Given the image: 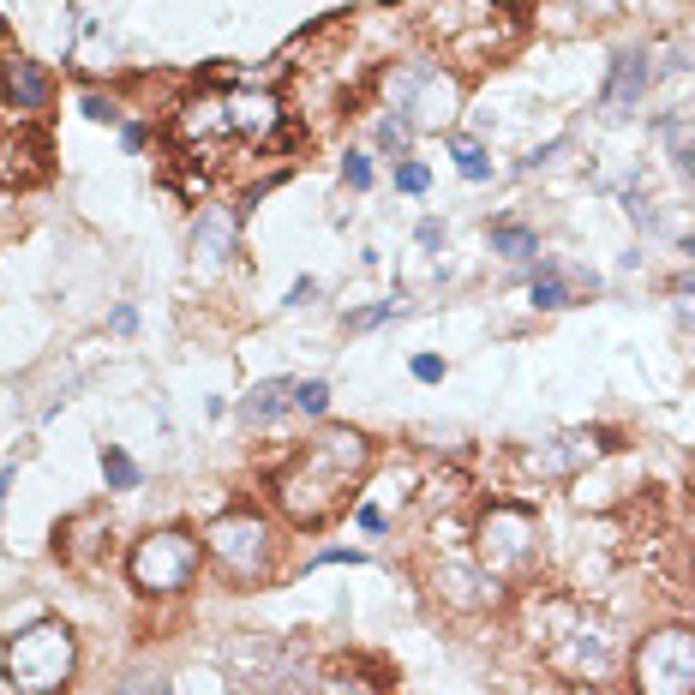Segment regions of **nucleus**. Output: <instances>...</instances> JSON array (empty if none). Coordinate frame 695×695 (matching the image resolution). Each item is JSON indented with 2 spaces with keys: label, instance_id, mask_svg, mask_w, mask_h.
<instances>
[{
  "label": "nucleus",
  "instance_id": "obj_1",
  "mask_svg": "<svg viewBox=\"0 0 695 695\" xmlns=\"http://www.w3.org/2000/svg\"><path fill=\"white\" fill-rule=\"evenodd\" d=\"M366 468H372V444L348 426H330V432L306 438L294 450V462L276 474V504L294 528H324L330 516L348 510Z\"/></svg>",
  "mask_w": 695,
  "mask_h": 695
},
{
  "label": "nucleus",
  "instance_id": "obj_2",
  "mask_svg": "<svg viewBox=\"0 0 695 695\" xmlns=\"http://www.w3.org/2000/svg\"><path fill=\"white\" fill-rule=\"evenodd\" d=\"M276 126H282V102L264 96V90H216V96H198L174 114V132L198 162L228 150V144L258 150L264 138H276Z\"/></svg>",
  "mask_w": 695,
  "mask_h": 695
},
{
  "label": "nucleus",
  "instance_id": "obj_3",
  "mask_svg": "<svg viewBox=\"0 0 695 695\" xmlns=\"http://www.w3.org/2000/svg\"><path fill=\"white\" fill-rule=\"evenodd\" d=\"M72 666H78V648L60 618H42L6 642V684L18 695H66Z\"/></svg>",
  "mask_w": 695,
  "mask_h": 695
},
{
  "label": "nucleus",
  "instance_id": "obj_4",
  "mask_svg": "<svg viewBox=\"0 0 695 695\" xmlns=\"http://www.w3.org/2000/svg\"><path fill=\"white\" fill-rule=\"evenodd\" d=\"M474 546H480V570L492 582H528L534 564H540V516L516 498H498L480 528H474Z\"/></svg>",
  "mask_w": 695,
  "mask_h": 695
},
{
  "label": "nucleus",
  "instance_id": "obj_5",
  "mask_svg": "<svg viewBox=\"0 0 695 695\" xmlns=\"http://www.w3.org/2000/svg\"><path fill=\"white\" fill-rule=\"evenodd\" d=\"M198 564H204V540H198V534H186V528H156V534H144V540L132 546L126 576H132L138 594H180V588H192Z\"/></svg>",
  "mask_w": 695,
  "mask_h": 695
},
{
  "label": "nucleus",
  "instance_id": "obj_6",
  "mask_svg": "<svg viewBox=\"0 0 695 695\" xmlns=\"http://www.w3.org/2000/svg\"><path fill=\"white\" fill-rule=\"evenodd\" d=\"M204 552L234 576V582H264L276 564V534L258 510H228L204 528Z\"/></svg>",
  "mask_w": 695,
  "mask_h": 695
},
{
  "label": "nucleus",
  "instance_id": "obj_7",
  "mask_svg": "<svg viewBox=\"0 0 695 695\" xmlns=\"http://www.w3.org/2000/svg\"><path fill=\"white\" fill-rule=\"evenodd\" d=\"M630 678H636V695H695V630L666 624L642 636V648L630 654Z\"/></svg>",
  "mask_w": 695,
  "mask_h": 695
},
{
  "label": "nucleus",
  "instance_id": "obj_8",
  "mask_svg": "<svg viewBox=\"0 0 695 695\" xmlns=\"http://www.w3.org/2000/svg\"><path fill=\"white\" fill-rule=\"evenodd\" d=\"M558 618H564V624L546 636V654H552V666H558L564 678H600V672L612 666V636H606L594 618H582L576 606H564Z\"/></svg>",
  "mask_w": 695,
  "mask_h": 695
},
{
  "label": "nucleus",
  "instance_id": "obj_9",
  "mask_svg": "<svg viewBox=\"0 0 695 695\" xmlns=\"http://www.w3.org/2000/svg\"><path fill=\"white\" fill-rule=\"evenodd\" d=\"M0 96H6V108H12L18 120H36V114L54 102V78H48V66L30 60V54H6V60H0Z\"/></svg>",
  "mask_w": 695,
  "mask_h": 695
},
{
  "label": "nucleus",
  "instance_id": "obj_10",
  "mask_svg": "<svg viewBox=\"0 0 695 695\" xmlns=\"http://www.w3.org/2000/svg\"><path fill=\"white\" fill-rule=\"evenodd\" d=\"M648 78H654L648 54H642V48H624V54L612 60V78H606V114H630V108L642 102Z\"/></svg>",
  "mask_w": 695,
  "mask_h": 695
},
{
  "label": "nucleus",
  "instance_id": "obj_11",
  "mask_svg": "<svg viewBox=\"0 0 695 695\" xmlns=\"http://www.w3.org/2000/svg\"><path fill=\"white\" fill-rule=\"evenodd\" d=\"M582 456H588V438H552V444L528 450V468H534L540 480H558V474H576Z\"/></svg>",
  "mask_w": 695,
  "mask_h": 695
},
{
  "label": "nucleus",
  "instance_id": "obj_12",
  "mask_svg": "<svg viewBox=\"0 0 695 695\" xmlns=\"http://www.w3.org/2000/svg\"><path fill=\"white\" fill-rule=\"evenodd\" d=\"M192 246H198V264H222V258L234 252V222L204 204V216H198V228H192Z\"/></svg>",
  "mask_w": 695,
  "mask_h": 695
},
{
  "label": "nucleus",
  "instance_id": "obj_13",
  "mask_svg": "<svg viewBox=\"0 0 695 695\" xmlns=\"http://www.w3.org/2000/svg\"><path fill=\"white\" fill-rule=\"evenodd\" d=\"M42 168H48V162H42V138H18V132L0 138V180L18 186V180H36Z\"/></svg>",
  "mask_w": 695,
  "mask_h": 695
},
{
  "label": "nucleus",
  "instance_id": "obj_14",
  "mask_svg": "<svg viewBox=\"0 0 695 695\" xmlns=\"http://www.w3.org/2000/svg\"><path fill=\"white\" fill-rule=\"evenodd\" d=\"M282 408H294V378H264V384H252V396L240 402L246 420H276Z\"/></svg>",
  "mask_w": 695,
  "mask_h": 695
},
{
  "label": "nucleus",
  "instance_id": "obj_15",
  "mask_svg": "<svg viewBox=\"0 0 695 695\" xmlns=\"http://www.w3.org/2000/svg\"><path fill=\"white\" fill-rule=\"evenodd\" d=\"M492 252L528 264V258H540V234H534L528 222H492Z\"/></svg>",
  "mask_w": 695,
  "mask_h": 695
},
{
  "label": "nucleus",
  "instance_id": "obj_16",
  "mask_svg": "<svg viewBox=\"0 0 695 695\" xmlns=\"http://www.w3.org/2000/svg\"><path fill=\"white\" fill-rule=\"evenodd\" d=\"M528 300H534L540 312H564L576 294H570V276H564L558 264H540V270H534V288H528Z\"/></svg>",
  "mask_w": 695,
  "mask_h": 695
},
{
  "label": "nucleus",
  "instance_id": "obj_17",
  "mask_svg": "<svg viewBox=\"0 0 695 695\" xmlns=\"http://www.w3.org/2000/svg\"><path fill=\"white\" fill-rule=\"evenodd\" d=\"M102 474H108V492H132L138 486V462L120 444H102Z\"/></svg>",
  "mask_w": 695,
  "mask_h": 695
},
{
  "label": "nucleus",
  "instance_id": "obj_18",
  "mask_svg": "<svg viewBox=\"0 0 695 695\" xmlns=\"http://www.w3.org/2000/svg\"><path fill=\"white\" fill-rule=\"evenodd\" d=\"M318 695H390V690H384L378 678H360L354 666H336V672L318 684Z\"/></svg>",
  "mask_w": 695,
  "mask_h": 695
},
{
  "label": "nucleus",
  "instance_id": "obj_19",
  "mask_svg": "<svg viewBox=\"0 0 695 695\" xmlns=\"http://www.w3.org/2000/svg\"><path fill=\"white\" fill-rule=\"evenodd\" d=\"M450 150H456V168H462L468 180H486V174H492V162H486V150H480V144H468V138H456Z\"/></svg>",
  "mask_w": 695,
  "mask_h": 695
},
{
  "label": "nucleus",
  "instance_id": "obj_20",
  "mask_svg": "<svg viewBox=\"0 0 695 695\" xmlns=\"http://www.w3.org/2000/svg\"><path fill=\"white\" fill-rule=\"evenodd\" d=\"M408 138H414V126H408V114H390L384 126H378V150H408Z\"/></svg>",
  "mask_w": 695,
  "mask_h": 695
},
{
  "label": "nucleus",
  "instance_id": "obj_21",
  "mask_svg": "<svg viewBox=\"0 0 695 695\" xmlns=\"http://www.w3.org/2000/svg\"><path fill=\"white\" fill-rule=\"evenodd\" d=\"M294 408H306V414H324V408H330V384H324V378H306V384H294Z\"/></svg>",
  "mask_w": 695,
  "mask_h": 695
},
{
  "label": "nucleus",
  "instance_id": "obj_22",
  "mask_svg": "<svg viewBox=\"0 0 695 695\" xmlns=\"http://www.w3.org/2000/svg\"><path fill=\"white\" fill-rule=\"evenodd\" d=\"M432 186V174H426V162H396V192H408V198H420Z\"/></svg>",
  "mask_w": 695,
  "mask_h": 695
},
{
  "label": "nucleus",
  "instance_id": "obj_23",
  "mask_svg": "<svg viewBox=\"0 0 695 695\" xmlns=\"http://www.w3.org/2000/svg\"><path fill=\"white\" fill-rule=\"evenodd\" d=\"M342 180H348V186H354V192H366V186H372V162H366V156H354V150H348V156H342Z\"/></svg>",
  "mask_w": 695,
  "mask_h": 695
},
{
  "label": "nucleus",
  "instance_id": "obj_24",
  "mask_svg": "<svg viewBox=\"0 0 695 695\" xmlns=\"http://www.w3.org/2000/svg\"><path fill=\"white\" fill-rule=\"evenodd\" d=\"M390 312H396V300H384V306H366V312H354V318H348V330H372V324H384Z\"/></svg>",
  "mask_w": 695,
  "mask_h": 695
},
{
  "label": "nucleus",
  "instance_id": "obj_25",
  "mask_svg": "<svg viewBox=\"0 0 695 695\" xmlns=\"http://www.w3.org/2000/svg\"><path fill=\"white\" fill-rule=\"evenodd\" d=\"M84 114H90V120H120V108H114V96H96V90L84 96Z\"/></svg>",
  "mask_w": 695,
  "mask_h": 695
},
{
  "label": "nucleus",
  "instance_id": "obj_26",
  "mask_svg": "<svg viewBox=\"0 0 695 695\" xmlns=\"http://www.w3.org/2000/svg\"><path fill=\"white\" fill-rule=\"evenodd\" d=\"M414 378H420V384H438V378H444V360H438V354H414Z\"/></svg>",
  "mask_w": 695,
  "mask_h": 695
},
{
  "label": "nucleus",
  "instance_id": "obj_27",
  "mask_svg": "<svg viewBox=\"0 0 695 695\" xmlns=\"http://www.w3.org/2000/svg\"><path fill=\"white\" fill-rule=\"evenodd\" d=\"M120 695H168V684H162V678H126Z\"/></svg>",
  "mask_w": 695,
  "mask_h": 695
},
{
  "label": "nucleus",
  "instance_id": "obj_28",
  "mask_svg": "<svg viewBox=\"0 0 695 695\" xmlns=\"http://www.w3.org/2000/svg\"><path fill=\"white\" fill-rule=\"evenodd\" d=\"M360 528H366V534H384V510H372V504H360Z\"/></svg>",
  "mask_w": 695,
  "mask_h": 695
},
{
  "label": "nucleus",
  "instance_id": "obj_29",
  "mask_svg": "<svg viewBox=\"0 0 695 695\" xmlns=\"http://www.w3.org/2000/svg\"><path fill=\"white\" fill-rule=\"evenodd\" d=\"M108 324H114V330H120V336H126V330H132V324H138V312H132V306H114V318H108Z\"/></svg>",
  "mask_w": 695,
  "mask_h": 695
},
{
  "label": "nucleus",
  "instance_id": "obj_30",
  "mask_svg": "<svg viewBox=\"0 0 695 695\" xmlns=\"http://www.w3.org/2000/svg\"><path fill=\"white\" fill-rule=\"evenodd\" d=\"M444 240V222H420V246H438Z\"/></svg>",
  "mask_w": 695,
  "mask_h": 695
},
{
  "label": "nucleus",
  "instance_id": "obj_31",
  "mask_svg": "<svg viewBox=\"0 0 695 695\" xmlns=\"http://www.w3.org/2000/svg\"><path fill=\"white\" fill-rule=\"evenodd\" d=\"M678 162H684V168H690V174H695V138H690V144H684V150H678Z\"/></svg>",
  "mask_w": 695,
  "mask_h": 695
},
{
  "label": "nucleus",
  "instance_id": "obj_32",
  "mask_svg": "<svg viewBox=\"0 0 695 695\" xmlns=\"http://www.w3.org/2000/svg\"><path fill=\"white\" fill-rule=\"evenodd\" d=\"M6 492H12V468H0V504H6Z\"/></svg>",
  "mask_w": 695,
  "mask_h": 695
},
{
  "label": "nucleus",
  "instance_id": "obj_33",
  "mask_svg": "<svg viewBox=\"0 0 695 695\" xmlns=\"http://www.w3.org/2000/svg\"><path fill=\"white\" fill-rule=\"evenodd\" d=\"M684 324H695V306H684Z\"/></svg>",
  "mask_w": 695,
  "mask_h": 695
}]
</instances>
